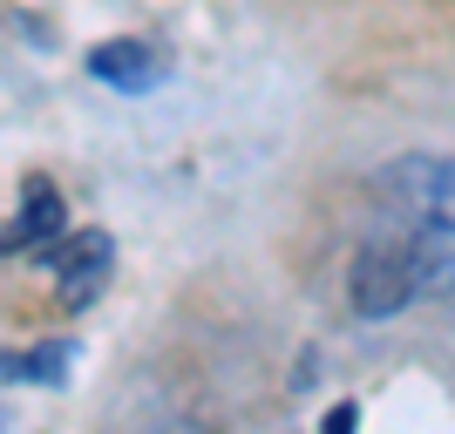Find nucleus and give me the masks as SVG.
I'll return each mask as SVG.
<instances>
[{"label":"nucleus","instance_id":"obj_1","mask_svg":"<svg viewBox=\"0 0 455 434\" xmlns=\"http://www.w3.org/2000/svg\"><path fill=\"white\" fill-rule=\"evenodd\" d=\"M442 292H455V156H395L361 197L347 305L395 320Z\"/></svg>","mask_w":455,"mask_h":434},{"label":"nucleus","instance_id":"obj_2","mask_svg":"<svg viewBox=\"0 0 455 434\" xmlns=\"http://www.w3.org/2000/svg\"><path fill=\"white\" fill-rule=\"evenodd\" d=\"M48 272H55V285H61V305H89L95 292H102V279H109V258H116V245L102 238V231H61L55 245H41L35 251Z\"/></svg>","mask_w":455,"mask_h":434},{"label":"nucleus","instance_id":"obj_3","mask_svg":"<svg viewBox=\"0 0 455 434\" xmlns=\"http://www.w3.org/2000/svg\"><path fill=\"white\" fill-rule=\"evenodd\" d=\"M89 75L123 89V95H136V89H156V82L171 75V61H164V48H150V41H102L89 55Z\"/></svg>","mask_w":455,"mask_h":434},{"label":"nucleus","instance_id":"obj_4","mask_svg":"<svg viewBox=\"0 0 455 434\" xmlns=\"http://www.w3.org/2000/svg\"><path fill=\"white\" fill-rule=\"evenodd\" d=\"M61 197H55V184L48 177H35V184L20 190V217H14V231L0 238V251H41V245H55L61 238Z\"/></svg>","mask_w":455,"mask_h":434},{"label":"nucleus","instance_id":"obj_5","mask_svg":"<svg viewBox=\"0 0 455 434\" xmlns=\"http://www.w3.org/2000/svg\"><path fill=\"white\" fill-rule=\"evenodd\" d=\"M76 359V346L61 340V346H41V353L28 359H0V374H14V380H55V367H68Z\"/></svg>","mask_w":455,"mask_h":434}]
</instances>
